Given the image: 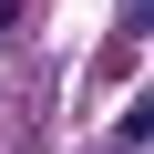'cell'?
Here are the masks:
<instances>
[{"instance_id": "obj_1", "label": "cell", "mask_w": 154, "mask_h": 154, "mask_svg": "<svg viewBox=\"0 0 154 154\" xmlns=\"http://www.w3.org/2000/svg\"><path fill=\"white\" fill-rule=\"evenodd\" d=\"M134 144H144V113H134V123H123V134H113V144H103V154H134Z\"/></svg>"}, {"instance_id": "obj_2", "label": "cell", "mask_w": 154, "mask_h": 154, "mask_svg": "<svg viewBox=\"0 0 154 154\" xmlns=\"http://www.w3.org/2000/svg\"><path fill=\"white\" fill-rule=\"evenodd\" d=\"M11 21H21V0H0V31H11Z\"/></svg>"}]
</instances>
